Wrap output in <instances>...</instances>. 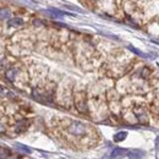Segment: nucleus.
<instances>
[{
  "instance_id": "7ed1b4c3",
  "label": "nucleus",
  "mask_w": 159,
  "mask_h": 159,
  "mask_svg": "<svg viewBox=\"0 0 159 159\" xmlns=\"http://www.w3.org/2000/svg\"><path fill=\"white\" fill-rule=\"evenodd\" d=\"M126 136H127L126 131H120V132L114 135V141L115 142H121V141H124V139H126Z\"/></svg>"
},
{
  "instance_id": "39448f33",
  "label": "nucleus",
  "mask_w": 159,
  "mask_h": 159,
  "mask_svg": "<svg viewBox=\"0 0 159 159\" xmlns=\"http://www.w3.org/2000/svg\"><path fill=\"white\" fill-rule=\"evenodd\" d=\"M125 152H126V151L122 149V148H115V149L111 152V156H110V157H111V159H115V158H118L119 156H122Z\"/></svg>"
},
{
  "instance_id": "0eeeda50",
  "label": "nucleus",
  "mask_w": 159,
  "mask_h": 159,
  "mask_svg": "<svg viewBox=\"0 0 159 159\" xmlns=\"http://www.w3.org/2000/svg\"><path fill=\"white\" fill-rule=\"evenodd\" d=\"M16 147L21 149L22 152H25V153H31V149L28 148V147H25V146H22V144H16Z\"/></svg>"
},
{
  "instance_id": "f03ea898",
  "label": "nucleus",
  "mask_w": 159,
  "mask_h": 159,
  "mask_svg": "<svg viewBox=\"0 0 159 159\" xmlns=\"http://www.w3.org/2000/svg\"><path fill=\"white\" fill-rule=\"evenodd\" d=\"M143 156H144V152H142L139 149H134V151H130L127 153L129 159H142Z\"/></svg>"
},
{
  "instance_id": "6e6552de",
  "label": "nucleus",
  "mask_w": 159,
  "mask_h": 159,
  "mask_svg": "<svg viewBox=\"0 0 159 159\" xmlns=\"http://www.w3.org/2000/svg\"><path fill=\"white\" fill-rule=\"evenodd\" d=\"M129 49L131 50V52H134V53H136L137 55H139V57H147V55H144L142 52H139V49H136V48H134V47H129Z\"/></svg>"
},
{
  "instance_id": "20e7f679",
  "label": "nucleus",
  "mask_w": 159,
  "mask_h": 159,
  "mask_svg": "<svg viewBox=\"0 0 159 159\" xmlns=\"http://www.w3.org/2000/svg\"><path fill=\"white\" fill-rule=\"evenodd\" d=\"M21 25H23V20L20 17H16V19H12V20L9 21V26L10 27H19Z\"/></svg>"
},
{
  "instance_id": "423d86ee",
  "label": "nucleus",
  "mask_w": 159,
  "mask_h": 159,
  "mask_svg": "<svg viewBox=\"0 0 159 159\" xmlns=\"http://www.w3.org/2000/svg\"><path fill=\"white\" fill-rule=\"evenodd\" d=\"M9 17H10V11L2 9V10H1V19L5 20V19H9Z\"/></svg>"
},
{
  "instance_id": "f257e3e1",
  "label": "nucleus",
  "mask_w": 159,
  "mask_h": 159,
  "mask_svg": "<svg viewBox=\"0 0 159 159\" xmlns=\"http://www.w3.org/2000/svg\"><path fill=\"white\" fill-rule=\"evenodd\" d=\"M66 131L69 135H71L74 137H82L87 134V125H84L80 121H71L67 125Z\"/></svg>"
},
{
  "instance_id": "1a4fd4ad",
  "label": "nucleus",
  "mask_w": 159,
  "mask_h": 159,
  "mask_svg": "<svg viewBox=\"0 0 159 159\" xmlns=\"http://www.w3.org/2000/svg\"><path fill=\"white\" fill-rule=\"evenodd\" d=\"M157 142H158V143H159V136H158V137H157Z\"/></svg>"
}]
</instances>
